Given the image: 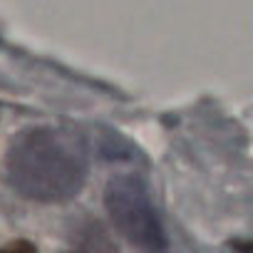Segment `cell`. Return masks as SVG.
Returning a JSON list of instances; mask_svg holds the SVG:
<instances>
[{
	"mask_svg": "<svg viewBox=\"0 0 253 253\" xmlns=\"http://www.w3.org/2000/svg\"><path fill=\"white\" fill-rule=\"evenodd\" d=\"M107 206L112 211V218H117L122 231L132 241L149 238V246H157L159 226H157V218L147 201L144 189H139L134 181L112 184L107 194Z\"/></svg>",
	"mask_w": 253,
	"mask_h": 253,
	"instance_id": "obj_2",
	"label": "cell"
},
{
	"mask_svg": "<svg viewBox=\"0 0 253 253\" xmlns=\"http://www.w3.org/2000/svg\"><path fill=\"white\" fill-rule=\"evenodd\" d=\"M13 189L38 201H62L77 196L87 179L84 149L55 129H33L13 144L8 157Z\"/></svg>",
	"mask_w": 253,
	"mask_h": 253,
	"instance_id": "obj_1",
	"label": "cell"
}]
</instances>
